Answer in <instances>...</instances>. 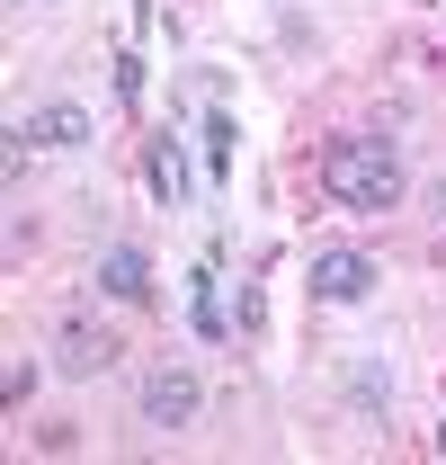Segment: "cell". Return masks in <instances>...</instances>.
Segmentation results:
<instances>
[{"label":"cell","mask_w":446,"mask_h":465,"mask_svg":"<svg viewBox=\"0 0 446 465\" xmlns=\"http://www.w3.org/2000/svg\"><path fill=\"white\" fill-rule=\"evenodd\" d=\"M438 457H446V420H438Z\"/></svg>","instance_id":"8fae6325"},{"label":"cell","mask_w":446,"mask_h":465,"mask_svg":"<svg viewBox=\"0 0 446 465\" xmlns=\"http://www.w3.org/2000/svg\"><path fill=\"white\" fill-rule=\"evenodd\" d=\"M206 171H215V188L232 179V116L223 108H206Z\"/></svg>","instance_id":"9c48e42d"},{"label":"cell","mask_w":446,"mask_h":465,"mask_svg":"<svg viewBox=\"0 0 446 465\" xmlns=\"http://www.w3.org/2000/svg\"><path fill=\"white\" fill-rule=\"evenodd\" d=\"M116 99H125V108H134V99H143V54H134V45H125V54H116Z\"/></svg>","instance_id":"30bf717a"},{"label":"cell","mask_w":446,"mask_h":465,"mask_svg":"<svg viewBox=\"0 0 446 465\" xmlns=\"http://www.w3.org/2000/svg\"><path fill=\"white\" fill-rule=\"evenodd\" d=\"M54 367H63V376H108L116 341L90 322V313H63V322H54Z\"/></svg>","instance_id":"3957f363"},{"label":"cell","mask_w":446,"mask_h":465,"mask_svg":"<svg viewBox=\"0 0 446 465\" xmlns=\"http://www.w3.org/2000/svg\"><path fill=\"white\" fill-rule=\"evenodd\" d=\"M99 295H116V304H143V295H152V260H143L134 242L99 251Z\"/></svg>","instance_id":"5b68a950"},{"label":"cell","mask_w":446,"mask_h":465,"mask_svg":"<svg viewBox=\"0 0 446 465\" xmlns=\"http://www.w3.org/2000/svg\"><path fill=\"white\" fill-rule=\"evenodd\" d=\"M322 197L348 206V215H393V197H402V153H393L384 134H339L331 153H322Z\"/></svg>","instance_id":"6da1fadb"},{"label":"cell","mask_w":446,"mask_h":465,"mask_svg":"<svg viewBox=\"0 0 446 465\" xmlns=\"http://www.w3.org/2000/svg\"><path fill=\"white\" fill-rule=\"evenodd\" d=\"M143 188H152L161 206H179V197H188V162H179V134H152V143H143Z\"/></svg>","instance_id":"8992f818"},{"label":"cell","mask_w":446,"mask_h":465,"mask_svg":"<svg viewBox=\"0 0 446 465\" xmlns=\"http://www.w3.org/2000/svg\"><path fill=\"white\" fill-rule=\"evenodd\" d=\"M27 125V143H90V108H72V99H54V108L18 116Z\"/></svg>","instance_id":"52a82bcc"},{"label":"cell","mask_w":446,"mask_h":465,"mask_svg":"<svg viewBox=\"0 0 446 465\" xmlns=\"http://www.w3.org/2000/svg\"><path fill=\"white\" fill-rule=\"evenodd\" d=\"M304 287L322 295V304H366L375 295V260L366 251H313V278Z\"/></svg>","instance_id":"7a4b0ae2"},{"label":"cell","mask_w":446,"mask_h":465,"mask_svg":"<svg viewBox=\"0 0 446 465\" xmlns=\"http://www.w3.org/2000/svg\"><path fill=\"white\" fill-rule=\"evenodd\" d=\"M188 322H197V341H223V331H232V322H223V287H215V260H206V269H197V278H188Z\"/></svg>","instance_id":"ba28073f"},{"label":"cell","mask_w":446,"mask_h":465,"mask_svg":"<svg viewBox=\"0 0 446 465\" xmlns=\"http://www.w3.org/2000/svg\"><path fill=\"white\" fill-rule=\"evenodd\" d=\"M18 9H27V0H18Z\"/></svg>","instance_id":"7c38bea8"},{"label":"cell","mask_w":446,"mask_h":465,"mask_svg":"<svg viewBox=\"0 0 446 465\" xmlns=\"http://www.w3.org/2000/svg\"><path fill=\"white\" fill-rule=\"evenodd\" d=\"M197 403H206V394H197V376H188V367H161V376L143 385V420H152V430H188Z\"/></svg>","instance_id":"277c9868"}]
</instances>
